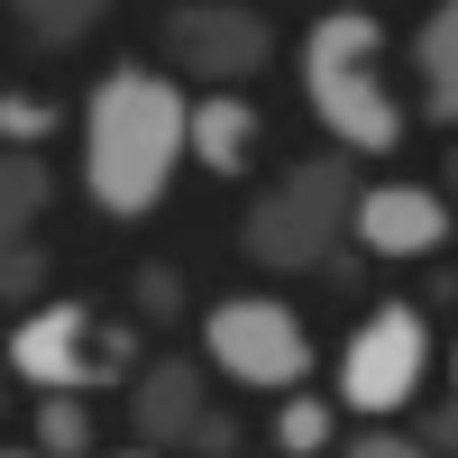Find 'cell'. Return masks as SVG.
Instances as JSON below:
<instances>
[{
  "label": "cell",
  "mask_w": 458,
  "mask_h": 458,
  "mask_svg": "<svg viewBox=\"0 0 458 458\" xmlns=\"http://www.w3.org/2000/svg\"><path fill=\"white\" fill-rule=\"evenodd\" d=\"M183 120H193V92L174 73L110 64L83 92V202L101 220H147L174 193V174L193 165L183 157Z\"/></svg>",
  "instance_id": "6da1fadb"
},
{
  "label": "cell",
  "mask_w": 458,
  "mask_h": 458,
  "mask_svg": "<svg viewBox=\"0 0 458 458\" xmlns=\"http://www.w3.org/2000/svg\"><path fill=\"white\" fill-rule=\"evenodd\" d=\"M302 110L321 120V138L339 147V157H403L412 138V110L394 92L386 73V19L376 10H312V28H302Z\"/></svg>",
  "instance_id": "7a4b0ae2"
},
{
  "label": "cell",
  "mask_w": 458,
  "mask_h": 458,
  "mask_svg": "<svg viewBox=\"0 0 458 458\" xmlns=\"http://www.w3.org/2000/svg\"><path fill=\"white\" fill-rule=\"evenodd\" d=\"M349 193H358V157H339V147L284 165V174L239 211L248 266H266V276H312V266H330L339 239H349Z\"/></svg>",
  "instance_id": "3957f363"
},
{
  "label": "cell",
  "mask_w": 458,
  "mask_h": 458,
  "mask_svg": "<svg viewBox=\"0 0 458 458\" xmlns=\"http://www.w3.org/2000/svg\"><path fill=\"white\" fill-rule=\"evenodd\" d=\"M0 358H10V376L28 394H101V386H129L138 339L110 312H92L83 293H55V302H37V312L10 321Z\"/></svg>",
  "instance_id": "277c9868"
},
{
  "label": "cell",
  "mask_w": 458,
  "mask_h": 458,
  "mask_svg": "<svg viewBox=\"0 0 458 458\" xmlns=\"http://www.w3.org/2000/svg\"><path fill=\"white\" fill-rule=\"evenodd\" d=\"M202 358L229 386H248V394H293V386H312V367H321L302 312L276 302V293H220L202 312Z\"/></svg>",
  "instance_id": "5b68a950"
},
{
  "label": "cell",
  "mask_w": 458,
  "mask_h": 458,
  "mask_svg": "<svg viewBox=\"0 0 458 458\" xmlns=\"http://www.w3.org/2000/svg\"><path fill=\"white\" fill-rule=\"evenodd\" d=\"M422 367H431V312L422 302H376V312L339 339L330 403L358 412V422H394V412L422 394Z\"/></svg>",
  "instance_id": "8992f818"
},
{
  "label": "cell",
  "mask_w": 458,
  "mask_h": 458,
  "mask_svg": "<svg viewBox=\"0 0 458 458\" xmlns=\"http://www.w3.org/2000/svg\"><path fill=\"white\" fill-rule=\"evenodd\" d=\"M157 47H165V73H193L202 92H220V83L248 92L257 73L276 64V28H266V10H248V0H174Z\"/></svg>",
  "instance_id": "52a82bcc"
},
{
  "label": "cell",
  "mask_w": 458,
  "mask_h": 458,
  "mask_svg": "<svg viewBox=\"0 0 458 458\" xmlns=\"http://www.w3.org/2000/svg\"><path fill=\"white\" fill-rule=\"evenodd\" d=\"M449 193L431 183H358L349 193V239L386 266H412V257H440L449 248Z\"/></svg>",
  "instance_id": "ba28073f"
},
{
  "label": "cell",
  "mask_w": 458,
  "mask_h": 458,
  "mask_svg": "<svg viewBox=\"0 0 458 458\" xmlns=\"http://www.w3.org/2000/svg\"><path fill=\"white\" fill-rule=\"evenodd\" d=\"M202 412H211L202 358H157L147 376H129V431H138V449H183Z\"/></svg>",
  "instance_id": "9c48e42d"
},
{
  "label": "cell",
  "mask_w": 458,
  "mask_h": 458,
  "mask_svg": "<svg viewBox=\"0 0 458 458\" xmlns=\"http://www.w3.org/2000/svg\"><path fill=\"white\" fill-rule=\"evenodd\" d=\"M257 147H266V110H257L239 83L193 92V120H183V157H193V165H211V174H248Z\"/></svg>",
  "instance_id": "30bf717a"
},
{
  "label": "cell",
  "mask_w": 458,
  "mask_h": 458,
  "mask_svg": "<svg viewBox=\"0 0 458 458\" xmlns=\"http://www.w3.org/2000/svg\"><path fill=\"white\" fill-rule=\"evenodd\" d=\"M412 73H422V120L431 129H458V0L412 28Z\"/></svg>",
  "instance_id": "8fae6325"
},
{
  "label": "cell",
  "mask_w": 458,
  "mask_h": 458,
  "mask_svg": "<svg viewBox=\"0 0 458 458\" xmlns=\"http://www.w3.org/2000/svg\"><path fill=\"white\" fill-rule=\"evenodd\" d=\"M47 202H55V174H47V157H37V147H0V248L37 239Z\"/></svg>",
  "instance_id": "7c38bea8"
},
{
  "label": "cell",
  "mask_w": 458,
  "mask_h": 458,
  "mask_svg": "<svg viewBox=\"0 0 458 458\" xmlns=\"http://www.w3.org/2000/svg\"><path fill=\"white\" fill-rule=\"evenodd\" d=\"M10 19L28 47H73V37H92L110 19V0H10Z\"/></svg>",
  "instance_id": "4fadbf2b"
},
{
  "label": "cell",
  "mask_w": 458,
  "mask_h": 458,
  "mask_svg": "<svg viewBox=\"0 0 458 458\" xmlns=\"http://www.w3.org/2000/svg\"><path fill=\"white\" fill-rule=\"evenodd\" d=\"M330 440H339V403L312 394V386H293L284 412H276V449H284V458H321Z\"/></svg>",
  "instance_id": "5bb4252c"
},
{
  "label": "cell",
  "mask_w": 458,
  "mask_h": 458,
  "mask_svg": "<svg viewBox=\"0 0 458 458\" xmlns=\"http://www.w3.org/2000/svg\"><path fill=\"white\" fill-rule=\"evenodd\" d=\"M37 458H92V412L83 394H37Z\"/></svg>",
  "instance_id": "9a60e30c"
},
{
  "label": "cell",
  "mask_w": 458,
  "mask_h": 458,
  "mask_svg": "<svg viewBox=\"0 0 458 458\" xmlns=\"http://www.w3.org/2000/svg\"><path fill=\"white\" fill-rule=\"evenodd\" d=\"M64 110L47 92H0V147H47Z\"/></svg>",
  "instance_id": "2e32d148"
},
{
  "label": "cell",
  "mask_w": 458,
  "mask_h": 458,
  "mask_svg": "<svg viewBox=\"0 0 458 458\" xmlns=\"http://www.w3.org/2000/svg\"><path fill=\"white\" fill-rule=\"evenodd\" d=\"M37 284H47V257H37V239H19V248H0V302H28Z\"/></svg>",
  "instance_id": "e0dca14e"
},
{
  "label": "cell",
  "mask_w": 458,
  "mask_h": 458,
  "mask_svg": "<svg viewBox=\"0 0 458 458\" xmlns=\"http://www.w3.org/2000/svg\"><path fill=\"white\" fill-rule=\"evenodd\" d=\"M339 458H431L422 440H412V431H386V422H367L349 449H339Z\"/></svg>",
  "instance_id": "ac0fdd59"
},
{
  "label": "cell",
  "mask_w": 458,
  "mask_h": 458,
  "mask_svg": "<svg viewBox=\"0 0 458 458\" xmlns=\"http://www.w3.org/2000/svg\"><path fill=\"white\" fill-rule=\"evenodd\" d=\"M412 440H422L431 458H458V394H449V403H431V412H422V431H412Z\"/></svg>",
  "instance_id": "d6986e66"
},
{
  "label": "cell",
  "mask_w": 458,
  "mask_h": 458,
  "mask_svg": "<svg viewBox=\"0 0 458 458\" xmlns=\"http://www.w3.org/2000/svg\"><path fill=\"white\" fill-rule=\"evenodd\" d=\"M183 449H193V458H229V449H239V422H229V412H202Z\"/></svg>",
  "instance_id": "ffe728a7"
},
{
  "label": "cell",
  "mask_w": 458,
  "mask_h": 458,
  "mask_svg": "<svg viewBox=\"0 0 458 458\" xmlns=\"http://www.w3.org/2000/svg\"><path fill=\"white\" fill-rule=\"evenodd\" d=\"M138 302H147V312H174V276H165V266H147V276H138Z\"/></svg>",
  "instance_id": "44dd1931"
},
{
  "label": "cell",
  "mask_w": 458,
  "mask_h": 458,
  "mask_svg": "<svg viewBox=\"0 0 458 458\" xmlns=\"http://www.w3.org/2000/svg\"><path fill=\"white\" fill-rule=\"evenodd\" d=\"M0 458H37V449H19V440H0Z\"/></svg>",
  "instance_id": "7402d4cb"
},
{
  "label": "cell",
  "mask_w": 458,
  "mask_h": 458,
  "mask_svg": "<svg viewBox=\"0 0 458 458\" xmlns=\"http://www.w3.org/2000/svg\"><path fill=\"white\" fill-rule=\"evenodd\" d=\"M449 394H458V349H449Z\"/></svg>",
  "instance_id": "603a6c76"
},
{
  "label": "cell",
  "mask_w": 458,
  "mask_h": 458,
  "mask_svg": "<svg viewBox=\"0 0 458 458\" xmlns=\"http://www.w3.org/2000/svg\"><path fill=\"white\" fill-rule=\"evenodd\" d=\"M92 458H101V449H92ZM120 458H157V449H120Z\"/></svg>",
  "instance_id": "cb8c5ba5"
},
{
  "label": "cell",
  "mask_w": 458,
  "mask_h": 458,
  "mask_svg": "<svg viewBox=\"0 0 458 458\" xmlns=\"http://www.w3.org/2000/svg\"><path fill=\"white\" fill-rule=\"evenodd\" d=\"M321 10H339V0H321Z\"/></svg>",
  "instance_id": "d4e9b609"
},
{
  "label": "cell",
  "mask_w": 458,
  "mask_h": 458,
  "mask_svg": "<svg viewBox=\"0 0 458 458\" xmlns=\"http://www.w3.org/2000/svg\"><path fill=\"white\" fill-rule=\"evenodd\" d=\"M449 174H458V157H449Z\"/></svg>",
  "instance_id": "484cf974"
}]
</instances>
